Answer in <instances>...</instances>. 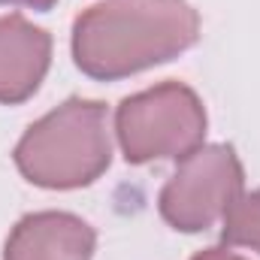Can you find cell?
Returning a JSON list of instances; mask_svg holds the SVG:
<instances>
[{
    "label": "cell",
    "mask_w": 260,
    "mask_h": 260,
    "mask_svg": "<svg viewBox=\"0 0 260 260\" xmlns=\"http://www.w3.org/2000/svg\"><path fill=\"white\" fill-rule=\"evenodd\" d=\"M58 0H0V6H30V9H40V12H46V9H52Z\"/></svg>",
    "instance_id": "cell-9"
},
{
    "label": "cell",
    "mask_w": 260,
    "mask_h": 260,
    "mask_svg": "<svg viewBox=\"0 0 260 260\" xmlns=\"http://www.w3.org/2000/svg\"><path fill=\"white\" fill-rule=\"evenodd\" d=\"M224 242L260 254V191L242 194L224 215Z\"/></svg>",
    "instance_id": "cell-7"
},
{
    "label": "cell",
    "mask_w": 260,
    "mask_h": 260,
    "mask_svg": "<svg viewBox=\"0 0 260 260\" xmlns=\"http://www.w3.org/2000/svg\"><path fill=\"white\" fill-rule=\"evenodd\" d=\"M112 160L109 115L97 100L70 97L43 115L15 145V167L30 185L70 191L91 185Z\"/></svg>",
    "instance_id": "cell-2"
},
{
    "label": "cell",
    "mask_w": 260,
    "mask_h": 260,
    "mask_svg": "<svg viewBox=\"0 0 260 260\" xmlns=\"http://www.w3.org/2000/svg\"><path fill=\"white\" fill-rule=\"evenodd\" d=\"M194 260H245V257H239V254H233V251H227V248H206V251H200Z\"/></svg>",
    "instance_id": "cell-8"
},
{
    "label": "cell",
    "mask_w": 260,
    "mask_h": 260,
    "mask_svg": "<svg viewBox=\"0 0 260 260\" xmlns=\"http://www.w3.org/2000/svg\"><path fill=\"white\" fill-rule=\"evenodd\" d=\"M97 236L70 212H37L21 218L3 248V260H91Z\"/></svg>",
    "instance_id": "cell-5"
},
{
    "label": "cell",
    "mask_w": 260,
    "mask_h": 260,
    "mask_svg": "<svg viewBox=\"0 0 260 260\" xmlns=\"http://www.w3.org/2000/svg\"><path fill=\"white\" fill-rule=\"evenodd\" d=\"M242 164L230 145H200L164 185L160 215L182 233L209 230L242 197Z\"/></svg>",
    "instance_id": "cell-4"
},
{
    "label": "cell",
    "mask_w": 260,
    "mask_h": 260,
    "mask_svg": "<svg viewBox=\"0 0 260 260\" xmlns=\"http://www.w3.org/2000/svg\"><path fill=\"white\" fill-rule=\"evenodd\" d=\"M115 133L127 164L185 160L203 145L206 109L182 82H164L121 100L115 112Z\"/></svg>",
    "instance_id": "cell-3"
},
{
    "label": "cell",
    "mask_w": 260,
    "mask_h": 260,
    "mask_svg": "<svg viewBox=\"0 0 260 260\" xmlns=\"http://www.w3.org/2000/svg\"><path fill=\"white\" fill-rule=\"evenodd\" d=\"M200 15L188 0H103L73 24V61L100 82H115L188 52Z\"/></svg>",
    "instance_id": "cell-1"
},
{
    "label": "cell",
    "mask_w": 260,
    "mask_h": 260,
    "mask_svg": "<svg viewBox=\"0 0 260 260\" xmlns=\"http://www.w3.org/2000/svg\"><path fill=\"white\" fill-rule=\"evenodd\" d=\"M52 64V37L24 15L0 18V103L15 106L37 94Z\"/></svg>",
    "instance_id": "cell-6"
}]
</instances>
